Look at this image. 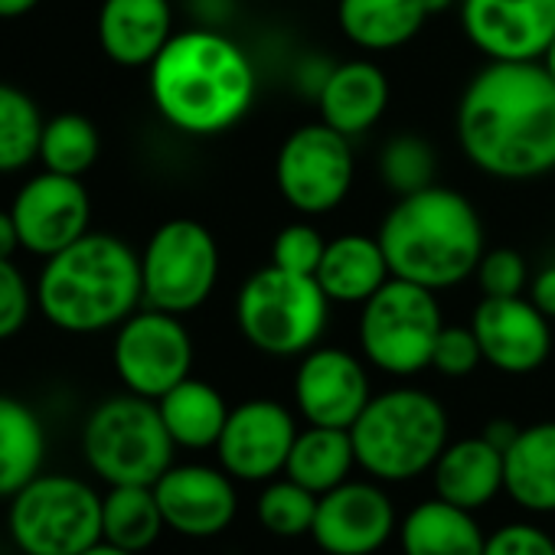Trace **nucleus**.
I'll return each mask as SVG.
<instances>
[{
	"label": "nucleus",
	"instance_id": "1",
	"mask_svg": "<svg viewBox=\"0 0 555 555\" xmlns=\"http://www.w3.org/2000/svg\"><path fill=\"white\" fill-rule=\"evenodd\" d=\"M454 128L487 177H545L555 170V79L542 63H490L467 82Z\"/></svg>",
	"mask_w": 555,
	"mask_h": 555
},
{
	"label": "nucleus",
	"instance_id": "2",
	"mask_svg": "<svg viewBox=\"0 0 555 555\" xmlns=\"http://www.w3.org/2000/svg\"><path fill=\"white\" fill-rule=\"evenodd\" d=\"M255 66L245 47L212 27L173 34L147 66L157 115L190 138H216L235 128L255 102Z\"/></svg>",
	"mask_w": 555,
	"mask_h": 555
},
{
	"label": "nucleus",
	"instance_id": "3",
	"mask_svg": "<svg viewBox=\"0 0 555 555\" xmlns=\"http://www.w3.org/2000/svg\"><path fill=\"white\" fill-rule=\"evenodd\" d=\"M37 308L66 334H102L121 327L144 308L141 255L112 232H86L63 251L43 258Z\"/></svg>",
	"mask_w": 555,
	"mask_h": 555
},
{
	"label": "nucleus",
	"instance_id": "4",
	"mask_svg": "<svg viewBox=\"0 0 555 555\" xmlns=\"http://www.w3.org/2000/svg\"><path fill=\"white\" fill-rule=\"evenodd\" d=\"M392 278L448 292L477 271L483 258V222L477 206L451 186H425L396 196L379 225Z\"/></svg>",
	"mask_w": 555,
	"mask_h": 555
},
{
	"label": "nucleus",
	"instance_id": "5",
	"mask_svg": "<svg viewBox=\"0 0 555 555\" xmlns=\"http://www.w3.org/2000/svg\"><path fill=\"white\" fill-rule=\"evenodd\" d=\"M357 464L379 483H405L435 467L448 448L444 405L415 386L386 389L370 399L350 428Z\"/></svg>",
	"mask_w": 555,
	"mask_h": 555
},
{
	"label": "nucleus",
	"instance_id": "6",
	"mask_svg": "<svg viewBox=\"0 0 555 555\" xmlns=\"http://www.w3.org/2000/svg\"><path fill=\"white\" fill-rule=\"evenodd\" d=\"M331 321V298L318 278L292 274L274 264L258 268L238 288L235 324L245 344L264 357H305L314 350Z\"/></svg>",
	"mask_w": 555,
	"mask_h": 555
},
{
	"label": "nucleus",
	"instance_id": "7",
	"mask_svg": "<svg viewBox=\"0 0 555 555\" xmlns=\"http://www.w3.org/2000/svg\"><path fill=\"white\" fill-rule=\"evenodd\" d=\"M173 451L157 402L134 392L99 402L82 425V457L108 487H154L173 467Z\"/></svg>",
	"mask_w": 555,
	"mask_h": 555
},
{
	"label": "nucleus",
	"instance_id": "8",
	"mask_svg": "<svg viewBox=\"0 0 555 555\" xmlns=\"http://www.w3.org/2000/svg\"><path fill=\"white\" fill-rule=\"evenodd\" d=\"M8 535L24 555H79L102 539V493L69 474H40L11 496Z\"/></svg>",
	"mask_w": 555,
	"mask_h": 555
},
{
	"label": "nucleus",
	"instance_id": "9",
	"mask_svg": "<svg viewBox=\"0 0 555 555\" xmlns=\"http://www.w3.org/2000/svg\"><path fill=\"white\" fill-rule=\"evenodd\" d=\"M444 327L438 292L405 278L389 282L363 305L357 337L370 366L389 376H415L431 370V350Z\"/></svg>",
	"mask_w": 555,
	"mask_h": 555
},
{
	"label": "nucleus",
	"instance_id": "10",
	"mask_svg": "<svg viewBox=\"0 0 555 555\" xmlns=\"http://www.w3.org/2000/svg\"><path fill=\"white\" fill-rule=\"evenodd\" d=\"M219 282L216 235L196 219H167L141 251L144 308L190 314L209 301Z\"/></svg>",
	"mask_w": 555,
	"mask_h": 555
},
{
	"label": "nucleus",
	"instance_id": "11",
	"mask_svg": "<svg viewBox=\"0 0 555 555\" xmlns=\"http://www.w3.org/2000/svg\"><path fill=\"white\" fill-rule=\"evenodd\" d=\"M357 160L350 138L334 131L324 121L295 128L274 157V186L282 199L305 212L324 216L334 212L353 186Z\"/></svg>",
	"mask_w": 555,
	"mask_h": 555
},
{
	"label": "nucleus",
	"instance_id": "12",
	"mask_svg": "<svg viewBox=\"0 0 555 555\" xmlns=\"http://www.w3.org/2000/svg\"><path fill=\"white\" fill-rule=\"evenodd\" d=\"M112 363L128 392L157 402L193 373V337L177 314L138 308L115 327Z\"/></svg>",
	"mask_w": 555,
	"mask_h": 555
},
{
	"label": "nucleus",
	"instance_id": "13",
	"mask_svg": "<svg viewBox=\"0 0 555 555\" xmlns=\"http://www.w3.org/2000/svg\"><path fill=\"white\" fill-rule=\"evenodd\" d=\"M298 438L295 415L274 399H248L235 405L216 441L219 467L232 480L264 483L282 474Z\"/></svg>",
	"mask_w": 555,
	"mask_h": 555
},
{
	"label": "nucleus",
	"instance_id": "14",
	"mask_svg": "<svg viewBox=\"0 0 555 555\" xmlns=\"http://www.w3.org/2000/svg\"><path fill=\"white\" fill-rule=\"evenodd\" d=\"M461 30L490 63H542L555 40V0H461Z\"/></svg>",
	"mask_w": 555,
	"mask_h": 555
},
{
	"label": "nucleus",
	"instance_id": "15",
	"mask_svg": "<svg viewBox=\"0 0 555 555\" xmlns=\"http://www.w3.org/2000/svg\"><path fill=\"white\" fill-rule=\"evenodd\" d=\"M11 212L21 232V248L50 258L89 232L92 199L82 177L43 170L17 190Z\"/></svg>",
	"mask_w": 555,
	"mask_h": 555
},
{
	"label": "nucleus",
	"instance_id": "16",
	"mask_svg": "<svg viewBox=\"0 0 555 555\" xmlns=\"http://www.w3.org/2000/svg\"><path fill=\"white\" fill-rule=\"evenodd\" d=\"M396 532V506L373 480H344L321 493L311 539L327 555H376Z\"/></svg>",
	"mask_w": 555,
	"mask_h": 555
},
{
	"label": "nucleus",
	"instance_id": "17",
	"mask_svg": "<svg viewBox=\"0 0 555 555\" xmlns=\"http://www.w3.org/2000/svg\"><path fill=\"white\" fill-rule=\"evenodd\" d=\"M370 399V376L360 357L321 344L301 357L295 373V405L308 425L353 428Z\"/></svg>",
	"mask_w": 555,
	"mask_h": 555
},
{
	"label": "nucleus",
	"instance_id": "18",
	"mask_svg": "<svg viewBox=\"0 0 555 555\" xmlns=\"http://www.w3.org/2000/svg\"><path fill=\"white\" fill-rule=\"evenodd\" d=\"M470 331L480 344L483 363L506 376L535 373L552 353L548 318L526 298H483L474 311Z\"/></svg>",
	"mask_w": 555,
	"mask_h": 555
},
{
	"label": "nucleus",
	"instance_id": "19",
	"mask_svg": "<svg viewBox=\"0 0 555 555\" xmlns=\"http://www.w3.org/2000/svg\"><path fill=\"white\" fill-rule=\"evenodd\" d=\"M167 529L186 539H209L229 529L238 513V493L222 467L173 464L154 483Z\"/></svg>",
	"mask_w": 555,
	"mask_h": 555
},
{
	"label": "nucleus",
	"instance_id": "20",
	"mask_svg": "<svg viewBox=\"0 0 555 555\" xmlns=\"http://www.w3.org/2000/svg\"><path fill=\"white\" fill-rule=\"evenodd\" d=\"M99 47L121 69H147L173 40L170 0H102Z\"/></svg>",
	"mask_w": 555,
	"mask_h": 555
},
{
	"label": "nucleus",
	"instance_id": "21",
	"mask_svg": "<svg viewBox=\"0 0 555 555\" xmlns=\"http://www.w3.org/2000/svg\"><path fill=\"white\" fill-rule=\"evenodd\" d=\"M321 121L334 131L357 138L366 134L389 108V79L370 60L334 63L321 95H318Z\"/></svg>",
	"mask_w": 555,
	"mask_h": 555
},
{
	"label": "nucleus",
	"instance_id": "22",
	"mask_svg": "<svg viewBox=\"0 0 555 555\" xmlns=\"http://www.w3.org/2000/svg\"><path fill=\"white\" fill-rule=\"evenodd\" d=\"M318 285L331 298V305H366L389 278V258L383 251L379 235L347 232L337 238H327L321 268H318Z\"/></svg>",
	"mask_w": 555,
	"mask_h": 555
},
{
	"label": "nucleus",
	"instance_id": "23",
	"mask_svg": "<svg viewBox=\"0 0 555 555\" xmlns=\"http://www.w3.org/2000/svg\"><path fill=\"white\" fill-rule=\"evenodd\" d=\"M431 477L435 496L474 513L503 490V451L493 448L483 435L448 441L431 467Z\"/></svg>",
	"mask_w": 555,
	"mask_h": 555
},
{
	"label": "nucleus",
	"instance_id": "24",
	"mask_svg": "<svg viewBox=\"0 0 555 555\" xmlns=\"http://www.w3.org/2000/svg\"><path fill=\"white\" fill-rule=\"evenodd\" d=\"M399 545L402 555H483L487 535L470 509L431 496L405 513Z\"/></svg>",
	"mask_w": 555,
	"mask_h": 555
},
{
	"label": "nucleus",
	"instance_id": "25",
	"mask_svg": "<svg viewBox=\"0 0 555 555\" xmlns=\"http://www.w3.org/2000/svg\"><path fill=\"white\" fill-rule=\"evenodd\" d=\"M503 490L529 513H555V422L519 428L503 454Z\"/></svg>",
	"mask_w": 555,
	"mask_h": 555
},
{
	"label": "nucleus",
	"instance_id": "26",
	"mask_svg": "<svg viewBox=\"0 0 555 555\" xmlns=\"http://www.w3.org/2000/svg\"><path fill=\"white\" fill-rule=\"evenodd\" d=\"M422 0H337V24L344 37L366 53L405 47L425 27Z\"/></svg>",
	"mask_w": 555,
	"mask_h": 555
},
{
	"label": "nucleus",
	"instance_id": "27",
	"mask_svg": "<svg viewBox=\"0 0 555 555\" xmlns=\"http://www.w3.org/2000/svg\"><path fill=\"white\" fill-rule=\"evenodd\" d=\"M47 448L43 418L24 399L0 392V500L17 496L43 474Z\"/></svg>",
	"mask_w": 555,
	"mask_h": 555
},
{
	"label": "nucleus",
	"instance_id": "28",
	"mask_svg": "<svg viewBox=\"0 0 555 555\" xmlns=\"http://www.w3.org/2000/svg\"><path fill=\"white\" fill-rule=\"evenodd\" d=\"M157 409H160V418H164L173 444L186 448V451L216 448V441L225 428V418L232 412L216 386L193 379V376H186L170 392H164L157 399Z\"/></svg>",
	"mask_w": 555,
	"mask_h": 555
},
{
	"label": "nucleus",
	"instance_id": "29",
	"mask_svg": "<svg viewBox=\"0 0 555 555\" xmlns=\"http://www.w3.org/2000/svg\"><path fill=\"white\" fill-rule=\"evenodd\" d=\"M357 464V448H353V435L350 428H327V425H308L305 431H298L285 474L308 487L311 493H327L334 487H340L344 480H350Z\"/></svg>",
	"mask_w": 555,
	"mask_h": 555
},
{
	"label": "nucleus",
	"instance_id": "30",
	"mask_svg": "<svg viewBox=\"0 0 555 555\" xmlns=\"http://www.w3.org/2000/svg\"><path fill=\"white\" fill-rule=\"evenodd\" d=\"M164 529L167 522L154 487L121 483L108 487V493L102 496V539L141 555L160 539Z\"/></svg>",
	"mask_w": 555,
	"mask_h": 555
},
{
	"label": "nucleus",
	"instance_id": "31",
	"mask_svg": "<svg viewBox=\"0 0 555 555\" xmlns=\"http://www.w3.org/2000/svg\"><path fill=\"white\" fill-rule=\"evenodd\" d=\"M102 154V134L92 118L79 112H63L47 118L43 138H40V164L43 170L66 173V177H86Z\"/></svg>",
	"mask_w": 555,
	"mask_h": 555
},
{
	"label": "nucleus",
	"instance_id": "32",
	"mask_svg": "<svg viewBox=\"0 0 555 555\" xmlns=\"http://www.w3.org/2000/svg\"><path fill=\"white\" fill-rule=\"evenodd\" d=\"M40 105L17 86L0 82V173H17L40 157Z\"/></svg>",
	"mask_w": 555,
	"mask_h": 555
},
{
	"label": "nucleus",
	"instance_id": "33",
	"mask_svg": "<svg viewBox=\"0 0 555 555\" xmlns=\"http://www.w3.org/2000/svg\"><path fill=\"white\" fill-rule=\"evenodd\" d=\"M318 500H321L318 493L295 483L292 477L271 480L255 500V516L278 539L311 535V526H314V516H318Z\"/></svg>",
	"mask_w": 555,
	"mask_h": 555
},
{
	"label": "nucleus",
	"instance_id": "34",
	"mask_svg": "<svg viewBox=\"0 0 555 555\" xmlns=\"http://www.w3.org/2000/svg\"><path fill=\"white\" fill-rule=\"evenodd\" d=\"M435 170H438V157H435L431 141L412 131L389 138L379 154V180L396 196H409V193L431 186Z\"/></svg>",
	"mask_w": 555,
	"mask_h": 555
},
{
	"label": "nucleus",
	"instance_id": "35",
	"mask_svg": "<svg viewBox=\"0 0 555 555\" xmlns=\"http://www.w3.org/2000/svg\"><path fill=\"white\" fill-rule=\"evenodd\" d=\"M324 248H327V238L321 235L318 225H311V222H288L282 232L274 235L271 264L282 268V271H292V274L314 278L318 268H321Z\"/></svg>",
	"mask_w": 555,
	"mask_h": 555
},
{
	"label": "nucleus",
	"instance_id": "36",
	"mask_svg": "<svg viewBox=\"0 0 555 555\" xmlns=\"http://www.w3.org/2000/svg\"><path fill=\"white\" fill-rule=\"evenodd\" d=\"M474 278H477L483 298H519V295H526V288L532 282L526 258L516 248H490V251H483Z\"/></svg>",
	"mask_w": 555,
	"mask_h": 555
},
{
	"label": "nucleus",
	"instance_id": "37",
	"mask_svg": "<svg viewBox=\"0 0 555 555\" xmlns=\"http://www.w3.org/2000/svg\"><path fill=\"white\" fill-rule=\"evenodd\" d=\"M37 292H30L24 271L14 258H0V340L17 337L34 311Z\"/></svg>",
	"mask_w": 555,
	"mask_h": 555
},
{
	"label": "nucleus",
	"instance_id": "38",
	"mask_svg": "<svg viewBox=\"0 0 555 555\" xmlns=\"http://www.w3.org/2000/svg\"><path fill=\"white\" fill-rule=\"evenodd\" d=\"M480 363H483V353H480L474 331L457 327V324H444L438 340H435V350H431V370L448 376V379H464Z\"/></svg>",
	"mask_w": 555,
	"mask_h": 555
},
{
	"label": "nucleus",
	"instance_id": "39",
	"mask_svg": "<svg viewBox=\"0 0 555 555\" xmlns=\"http://www.w3.org/2000/svg\"><path fill=\"white\" fill-rule=\"evenodd\" d=\"M483 555H555V539L532 522H506L487 535Z\"/></svg>",
	"mask_w": 555,
	"mask_h": 555
},
{
	"label": "nucleus",
	"instance_id": "40",
	"mask_svg": "<svg viewBox=\"0 0 555 555\" xmlns=\"http://www.w3.org/2000/svg\"><path fill=\"white\" fill-rule=\"evenodd\" d=\"M529 301L548 318L555 321V264H545L532 282H529Z\"/></svg>",
	"mask_w": 555,
	"mask_h": 555
},
{
	"label": "nucleus",
	"instance_id": "41",
	"mask_svg": "<svg viewBox=\"0 0 555 555\" xmlns=\"http://www.w3.org/2000/svg\"><path fill=\"white\" fill-rule=\"evenodd\" d=\"M516 435H519V425H513L509 418H493V422L483 428V438H487L493 448H500L503 454H506V448L516 441Z\"/></svg>",
	"mask_w": 555,
	"mask_h": 555
},
{
	"label": "nucleus",
	"instance_id": "42",
	"mask_svg": "<svg viewBox=\"0 0 555 555\" xmlns=\"http://www.w3.org/2000/svg\"><path fill=\"white\" fill-rule=\"evenodd\" d=\"M17 248H21V232H17L14 212L0 209V258H14Z\"/></svg>",
	"mask_w": 555,
	"mask_h": 555
},
{
	"label": "nucleus",
	"instance_id": "43",
	"mask_svg": "<svg viewBox=\"0 0 555 555\" xmlns=\"http://www.w3.org/2000/svg\"><path fill=\"white\" fill-rule=\"evenodd\" d=\"M43 0H0V21H17L37 11Z\"/></svg>",
	"mask_w": 555,
	"mask_h": 555
},
{
	"label": "nucleus",
	"instance_id": "44",
	"mask_svg": "<svg viewBox=\"0 0 555 555\" xmlns=\"http://www.w3.org/2000/svg\"><path fill=\"white\" fill-rule=\"evenodd\" d=\"M79 555H138V552L121 548V545H115V542H108V539H99L95 545H89V548H86V552H79Z\"/></svg>",
	"mask_w": 555,
	"mask_h": 555
},
{
	"label": "nucleus",
	"instance_id": "45",
	"mask_svg": "<svg viewBox=\"0 0 555 555\" xmlns=\"http://www.w3.org/2000/svg\"><path fill=\"white\" fill-rule=\"evenodd\" d=\"M422 4H425V11H428V17L431 14H441V11H448V8H461V0H422Z\"/></svg>",
	"mask_w": 555,
	"mask_h": 555
},
{
	"label": "nucleus",
	"instance_id": "46",
	"mask_svg": "<svg viewBox=\"0 0 555 555\" xmlns=\"http://www.w3.org/2000/svg\"><path fill=\"white\" fill-rule=\"evenodd\" d=\"M542 66L548 69V76L555 79V40L548 43V50H545V56H542Z\"/></svg>",
	"mask_w": 555,
	"mask_h": 555
}]
</instances>
